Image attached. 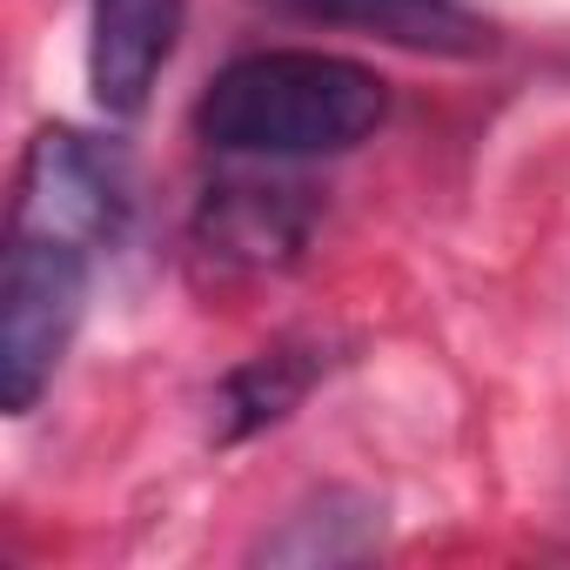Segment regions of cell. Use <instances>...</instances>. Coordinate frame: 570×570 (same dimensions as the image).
Instances as JSON below:
<instances>
[{
  "label": "cell",
  "mask_w": 570,
  "mask_h": 570,
  "mask_svg": "<svg viewBox=\"0 0 570 570\" xmlns=\"http://www.w3.org/2000/svg\"><path fill=\"white\" fill-rule=\"evenodd\" d=\"M383 121H390V81L323 48L242 55L195 101V135L215 155H248V161L350 155Z\"/></svg>",
  "instance_id": "1"
},
{
  "label": "cell",
  "mask_w": 570,
  "mask_h": 570,
  "mask_svg": "<svg viewBox=\"0 0 570 570\" xmlns=\"http://www.w3.org/2000/svg\"><path fill=\"white\" fill-rule=\"evenodd\" d=\"M88 275L95 248L55 235H8V262H0V403L8 416H28L55 383L88 309Z\"/></svg>",
  "instance_id": "2"
},
{
  "label": "cell",
  "mask_w": 570,
  "mask_h": 570,
  "mask_svg": "<svg viewBox=\"0 0 570 570\" xmlns=\"http://www.w3.org/2000/svg\"><path fill=\"white\" fill-rule=\"evenodd\" d=\"M128 222V181L115 155H101L75 128H41L14 175V235H55L101 248Z\"/></svg>",
  "instance_id": "3"
},
{
  "label": "cell",
  "mask_w": 570,
  "mask_h": 570,
  "mask_svg": "<svg viewBox=\"0 0 570 570\" xmlns=\"http://www.w3.org/2000/svg\"><path fill=\"white\" fill-rule=\"evenodd\" d=\"M309 228H316V195L303 181L235 175L215 181L195 208V248L215 268H242V275L289 268L309 248Z\"/></svg>",
  "instance_id": "4"
},
{
  "label": "cell",
  "mask_w": 570,
  "mask_h": 570,
  "mask_svg": "<svg viewBox=\"0 0 570 570\" xmlns=\"http://www.w3.org/2000/svg\"><path fill=\"white\" fill-rule=\"evenodd\" d=\"M175 41H181V0H95L88 88H95L101 115H115V121L141 115Z\"/></svg>",
  "instance_id": "5"
},
{
  "label": "cell",
  "mask_w": 570,
  "mask_h": 570,
  "mask_svg": "<svg viewBox=\"0 0 570 570\" xmlns=\"http://www.w3.org/2000/svg\"><path fill=\"white\" fill-rule=\"evenodd\" d=\"M282 8L323 28L376 35L410 55H443V61H476L497 48V28L463 0H282Z\"/></svg>",
  "instance_id": "6"
},
{
  "label": "cell",
  "mask_w": 570,
  "mask_h": 570,
  "mask_svg": "<svg viewBox=\"0 0 570 570\" xmlns=\"http://www.w3.org/2000/svg\"><path fill=\"white\" fill-rule=\"evenodd\" d=\"M316 376H323V350L316 343H275V350L248 356L215 396V443H242V436L282 423L316 390Z\"/></svg>",
  "instance_id": "7"
},
{
  "label": "cell",
  "mask_w": 570,
  "mask_h": 570,
  "mask_svg": "<svg viewBox=\"0 0 570 570\" xmlns=\"http://www.w3.org/2000/svg\"><path fill=\"white\" fill-rule=\"evenodd\" d=\"M383 537V510L356 490H323L309 510H296L275 537H262V563H356Z\"/></svg>",
  "instance_id": "8"
}]
</instances>
